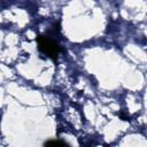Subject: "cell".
I'll return each mask as SVG.
<instances>
[{"instance_id": "cell-1", "label": "cell", "mask_w": 147, "mask_h": 147, "mask_svg": "<svg viewBox=\"0 0 147 147\" xmlns=\"http://www.w3.org/2000/svg\"><path fill=\"white\" fill-rule=\"evenodd\" d=\"M37 44H38V49L41 54L46 55L53 61L57 60L59 54L61 53V47L57 44V41L52 39L49 36L45 34L37 37Z\"/></svg>"}, {"instance_id": "cell-2", "label": "cell", "mask_w": 147, "mask_h": 147, "mask_svg": "<svg viewBox=\"0 0 147 147\" xmlns=\"http://www.w3.org/2000/svg\"><path fill=\"white\" fill-rule=\"evenodd\" d=\"M45 145L46 146H49V145H61V146H63V145H65V142L60 141V140H48V141L45 142Z\"/></svg>"}]
</instances>
